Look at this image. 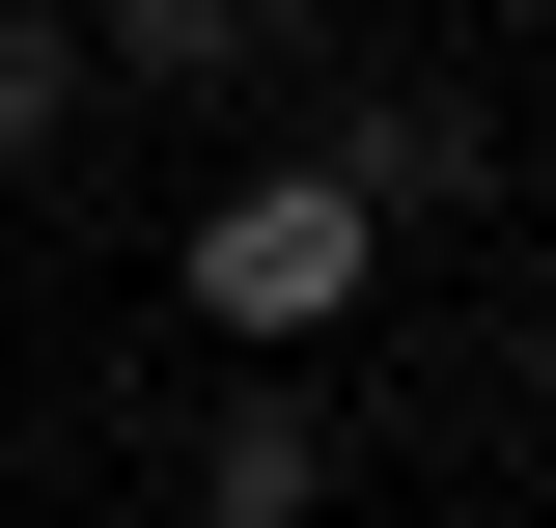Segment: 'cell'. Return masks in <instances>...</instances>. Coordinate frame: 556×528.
I'll return each instance as SVG.
<instances>
[{
    "label": "cell",
    "mask_w": 556,
    "mask_h": 528,
    "mask_svg": "<svg viewBox=\"0 0 556 528\" xmlns=\"http://www.w3.org/2000/svg\"><path fill=\"white\" fill-rule=\"evenodd\" d=\"M28 139H56V28L0 0V167H28Z\"/></svg>",
    "instance_id": "5"
},
{
    "label": "cell",
    "mask_w": 556,
    "mask_h": 528,
    "mask_svg": "<svg viewBox=\"0 0 556 528\" xmlns=\"http://www.w3.org/2000/svg\"><path fill=\"white\" fill-rule=\"evenodd\" d=\"M306 167H334V196H362V223H445V196H473V139L417 112V84H390V112H334V139H306Z\"/></svg>",
    "instance_id": "3"
},
{
    "label": "cell",
    "mask_w": 556,
    "mask_h": 528,
    "mask_svg": "<svg viewBox=\"0 0 556 528\" xmlns=\"http://www.w3.org/2000/svg\"><path fill=\"white\" fill-rule=\"evenodd\" d=\"M251 28H306V0H112V84H251Z\"/></svg>",
    "instance_id": "4"
},
{
    "label": "cell",
    "mask_w": 556,
    "mask_h": 528,
    "mask_svg": "<svg viewBox=\"0 0 556 528\" xmlns=\"http://www.w3.org/2000/svg\"><path fill=\"white\" fill-rule=\"evenodd\" d=\"M306 501H334V417H306V390H251V417L195 445V528H306Z\"/></svg>",
    "instance_id": "2"
},
{
    "label": "cell",
    "mask_w": 556,
    "mask_h": 528,
    "mask_svg": "<svg viewBox=\"0 0 556 528\" xmlns=\"http://www.w3.org/2000/svg\"><path fill=\"white\" fill-rule=\"evenodd\" d=\"M362 278H390V223H362L334 167H251V196H195V306L251 334V362H306V334H334Z\"/></svg>",
    "instance_id": "1"
}]
</instances>
